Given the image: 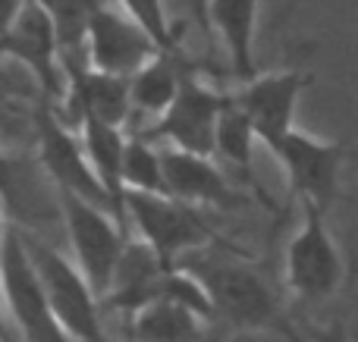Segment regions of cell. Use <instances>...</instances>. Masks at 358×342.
I'll return each mask as SVG.
<instances>
[{"label": "cell", "instance_id": "cell-1", "mask_svg": "<svg viewBox=\"0 0 358 342\" xmlns=\"http://www.w3.org/2000/svg\"><path fill=\"white\" fill-rule=\"evenodd\" d=\"M25 251L35 264L48 305L54 311L57 324L63 327V333L73 342H107L104 320H101V302L92 292L88 280L82 276V270L38 239H25Z\"/></svg>", "mask_w": 358, "mask_h": 342}, {"label": "cell", "instance_id": "cell-2", "mask_svg": "<svg viewBox=\"0 0 358 342\" xmlns=\"http://www.w3.org/2000/svg\"><path fill=\"white\" fill-rule=\"evenodd\" d=\"M123 217L136 223L142 242L161 255L164 264H176L182 255L214 242V232L198 207L157 192H123Z\"/></svg>", "mask_w": 358, "mask_h": 342}, {"label": "cell", "instance_id": "cell-3", "mask_svg": "<svg viewBox=\"0 0 358 342\" xmlns=\"http://www.w3.org/2000/svg\"><path fill=\"white\" fill-rule=\"evenodd\" d=\"M195 276L208 292L214 318L248 330H286V336L296 342L286 320L280 318L273 292L245 261H217Z\"/></svg>", "mask_w": 358, "mask_h": 342}, {"label": "cell", "instance_id": "cell-4", "mask_svg": "<svg viewBox=\"0 0 358 342\" xmlns=\"http://www.w3.org/2000/svg\"><path fill=\"white\" fill-rule=\"evenodd\" d=\"M0 292H3V308L13 314L25 342H73L57 324L38 270L25 251V239L13 226L0 248Z\"/></svg>", "mask_w": 358, "mask_h": 342}, {"label": "cell", "instance_id": "cell-5", "mask_svg": "<svg viewBox=\"0 0 358 342\" xmlns=\"http://www.w3.org/2000/svg\"><path fill=\"white\" fill-rule=\"evenodd\" d=\"M60 207L63 220H66L69 242H73V264L82 270V276L88 280L92 292L101 302L110 289L113 267H117V258L126 242V226L113 214L101 211V207L88 205V201L76 198L69 192H60Z\"/></svg>", "mask_w": 358, "mask_h": 342}, {"label": "cell", "instance_id": "cell-6", "mask_svg": "<svg viewBox=\"0 0 358 342\" xmlns=\"http://www.w3.org/2000/svg\"><path fill=\"white\" fill-rule=\"evenodd\" d=\"M273 157L286 167L289 186L305 205L327 214L330 205L340 198V176L346 163V148L340 142H321L315 135H305L292 126L289 132L267 144Z\"/></svg>", "mask_w": 358, "mask_h": 342}, {"label": "cell", "instance_id": "cell-7", "mask_svg": "<svg viewBox=\"0 0 358 342\" xmlns=\"http://www.w3.org/2000/svg\"><path fill=\"white\" fill-rule=\"evenodd\" d=\"M286 283L305 302L336 295L343 283V258L327 232L324 211L305 205V223L286 248Z\"/></svg>", "mask_w": 358, "mask_h": 342}, {"label": "cell", "instance_id": "cell-8", "mask_svg": "<svg viewBox=\"0 0 358 342\" xmlns=\"http://www.w3.org/2000/svg\"><path fill=\"white\" fill-rule=\"evenodd\" d=\"M38 151H41V163L50 173V179L57 182V192H69L76 198L88 201V205L101 207V211L113 214L120 223L126 226V217L120 211V205L107 195V188L98 182L92 163H88L85 151H82L79 135L66 129L50 110L38 113Z\"/></svg>", "mask_w": 358, "mask_h": 342}, {"label": "cell", "instance_id": "cell-9", "mask_svg": "<svg viewBox=\"0 0 358 342\" xmlns=\"http://www.w3.org/2000/svg\"><path fill=\"white\" fill-rule=\"evenodd\" d=\"M227 104H229V94L210 91V88H204L201 82H195L185 73L173 101L167 104V110L157 117V123L151 129L142 132V138L145 142L167 138L179 151L214 157V126Z\"/></svg>", "mask_w": 358, "mask_h": 342}, {"label": "cell", "instance_id": "cell-10", "mask_svg": "<svg viewBox=\"0 0 358 342\" xmlns=\"http://www.w3.org/2000/svg\"><path fill=\"white\" fill-rule=\"evenodd\" d=\"M157 54V44L126 13L98 3L85 22V60L98 73L129 79L145 60Z\"/></svg>", "mask_w": 358, "mask_h": 342}, {"label": "cell", "instance_id": "cell-11", "mask_svg": "<svg viewBox=\"0 0 358 342\" xmlns=\"http://www.w3.org/2000/svg\"><path fill=\"white\" fill-rule=\"evenodd\" d=\"M0 57L16 60L38 79V85L50 94V98H63L66 91V79L60 69V47H57V31L50 16L35 3L25 0L22 10L10 22V29L0 35Z\"/></svg>", "mask_w": 358, "mask_h": 342}, {"label": "cell", "instance_id": "cell-12", "mask_svg": "<svg viewBox=\"0 0 358 342\" xmlns=\"http://www.w3.org/2000/svg\"><path fill=\"white\" fill-rule=\"evenodd\" d=\"M311 82L308 73L302 69H283V73H267L245 82L239 94H233L236 104L248 117L255 129V138L261 144H273L283 132L292 129V117H296V104L302 98L305 85Z\"/></svg>", "mask_w": 358, "mask_h": 342}, {"label": "cell", "instance_id": "cell-13", "mask_svg": "<svg viewBox=\"0 0 358 342\" xmlns=\"http://www.w3.org/2000/svg\"><path fill=\"white\" fill-rule=\"evenodd\" d=\"M157 154H161L164 188L170 198L185 201L192 207H227L236 201V192L210 157L179 148L157 151Z\"/></svg>", "mask_w": 358, "mask_h": 342}, {"label": "cell", "instance_id": "cell-14", "mask_svg": "<svg viewBox=\"0 0 358 342\" xmlns=\"http://www.w3.org/2000/svg\"><path fill=\"white\" fill-rule=\"evenodd\" d=\"M261 0H210L208 13L223 47L229 54V66L242 82L255 75V25H258Z\"/></svg>", "mask_w": 358, "mask_h": 342}, {"label": "cell", "instance_id": "cell-15", "mask_svg": "<svg viewBox=\"0 0 358 342\" xmlns=\"http://www.w3.org/2000/svg\"><path fill=\"white\" fill-rule=\"evenodd\" d=\"M129 342H204V320L170 299H151L129 311Z\"/></svg>", "mask_w": 358, "mask_h": 342}, {"label": "cell", "instance_id": "cell-16", "mask_svg": "<svg viewBox=\"0 0 358 342\" xmlns=\"http://www.w3.org/2000/svg\"><path fill=\"white\" fill-rule=\"evenodd\" d=\"M185 73H189V66L179 60V54H161L157 50L151 60H145L126 79L129 82V107L138 113H157L161 117L173 101Z\"/></svg>", "mask_w": 358, "mask_h": 342}, {"label": "cell", "instance_id": "cell-17", "mask_svg": "<svg viewBox=\"0 0 358 342\" xmlns=\"http://www.w3.org/2000/svg\"><path fill=\"white\" fill-rule=\"evenodd\" d=\"M79 123H82V138H79L82 151H85L98 182L123 211V182H120V163H123V148H126L123 126H110L94 117H82Z\"/></svg>", "mask_w": 358, "mask_h": 342}, {"label": "cell", "instance_id": "cell-18", "mask_svg": "<svg viewBox=\"0 0 358 342\" xmlns=\"http://www.w3.org/2000/svg\"><path fill=\"white\" fill-rule=\"evenodd\" d=\"M120 182L123 192H157L167 195L164 188V173H161V154L151 142L142 135L126 138L123 148V163H120Z\"/></svg>", "mask_w": 358, "mask_h": 342}, {"label": "cell", "instance_id": "cell-19", "mask_svg": "<svg viewBox=\"0 0 358 342\" xmlns=\"http://www.w3.org/2000/svg\"><path fill=\"white\" fill-rule=\"evenodd\" d=\"M255 129L248 123V117L242 113V107L236 104V98H229V104L220 110L214 126V154L227 157L229 163H236L239 170L252 167V151H255Z\"/></svg>", "mask_w": 358, "mask_h": 342}, {"label": "cell", "instance_id": "cell-20", "mask_svg": "<svg viewBox=\"0 0 358 342\" xmlns=\"http://www.w3.org/2000/svg\"><path fill=\"white\" fill-rule=\"evenodd\" d=\"M44 13L50 16L57 31V47L63 57H79L82 44H85V22L88 13L101 3V0H35Z\"/></svg>", "mask_w": 358, "mask_h": 342}, {"label": "cell", "instance_id": "cell-21", "mask_svg": "<svg viewBox=\"0 0 358 342\" xmlns=\"http://www.w3.org/2000/svg\"><path fill=\"white\" fill-rule=\"evenodd\" d=\"M123 13L157 44L161 54H179V38L173 35V25L167 19L164 0H117Z\"/></svg>", "mask_w": 358, "mask_h": 342}, {"label": "cell", "instance_id": "cell-22", "mask_svg": "<svg viewBox=\"0 0 358 342\" xmlns=\"http://www.w3.org/2000/svg\"><path fill=\"white\" fill-rule=\"evenodd\" d=\"M16 192H19L16 167H13V161L0 151V198H3L6 205H16Z\"/></svg>", "mask_w": 358, "mask_h": 342}, {"label": "cell", "instance_id": "cell-23", "mask_svg": "<svg viewBox=\"0 0 358 342\" xmlns=\"http://www.w3.org/2000/svg\"><path fill=\"white\" fill-rule=\"evenodd\" d=\"M311 339L315 342H349V336H346V330H343L340 324H334V327H321V330H317V327H311Z\"/></svg>", "mask_w": 358, "mask_h": 342}, {"label": "cell", "instance_id": "cell-24", "mask_svg": "<svg viewBox=\"0 0 358 342\" xmlns=\"http://www.w3.org/2000/svg\"><path fill=\"white\" fill-rule=\"evenodd\" d=\"M25 0H0V35L10 29V22L16 19V13L22 10Z\"/></svg>", "mask_w": 358, "mask_h": 342}, {"label": "cell", "instance_id": "cell-25", "mask_svg": "<svg viewBox=\"0 0 358 342\" xmlns=\"http://www.w3.org/2000/svg\"><path fill=\"white\" fill-rule=\"evenodd\" d=\"M13 94H16V85H13L10 73H3V69H0V113H3V110H10V101H13Z\"/></svg>", "mask_w": 358, "mask_h": 342}, {"label": "cell", "instance_id": "cell-26", "mask_svg": "<svg viewBox=\"0 0 358 342\" xmlns=\"http://www.w3.org/2000/svg\"><path fill=\"white\" fill-rule=\"evenodd\" d=\"M3 311H6V308H3V292H0V342H13V339H10V333H6V320H3Z\"/></svg>", "mask_w": 358, "mask_h": 342}, {"label": "cell", "instance_id": "cell-27", "mask_svg": "<svg viewBox=\"0 0 358 342\" xmlns=\"http://www.w3.org/2000/svg\"><path fill=\"white\" fill-rule=\"evenodd\" d=\"M6 232H10V223L3 220V214H0V248H3V239H6Z\"/></svg>", "mask_w": 358, "mask_h": 342}]
</instances>
